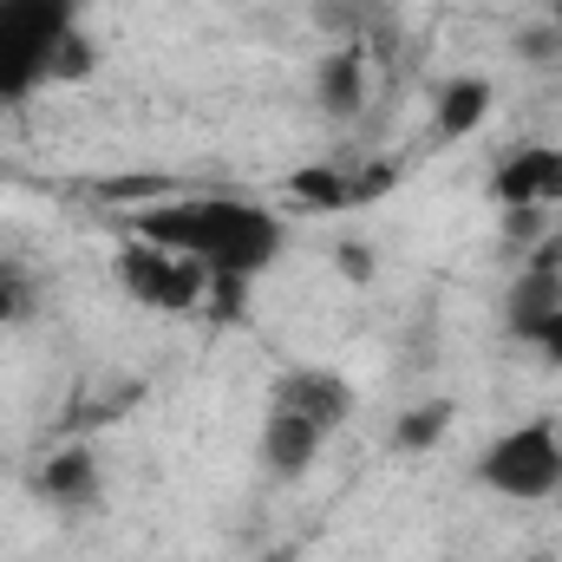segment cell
Instances as JSON below:
<instances>
[{"label": "cell", "instance_id": "1", "mask_svg": "<svg viewBox=\"0 0 562 562\" xmlns=\"http://www.w3.org/2000/svg\"><path fill=\"white\" fill-rule=\"evenodd\" d=\"M132 236L190 256L210 276V288H223V294L256 288L288 249L281 216L256 196H164L132 216Z\"/></svg>", "mask_w": 562, "mask_h": 562}, {"label": "cell", "instance_id": "2", "mask_svg": "<svg viewBox=\"0 0 562 562\" xmlns=\"http://www.w3.org/2000/svg\"><path fill=\"white\" fill-rule=\"evenodd\" d=\"M92 46L79 0H0V105H26L40 86L86 79Z\"/></svg>", "mask_w": 562, "mask_h": 562}, {"label": "cell", "instance_id": "3", "mask_svg": "<svg viewBox=\"0 0 562 562\" xmlns=\"http://www.w3.org/2000/svg\"><path fill=\"white\" fill-rule=\"evenodd\" d=\"M353 419V386L340 373H321V367H301L276 380V400L262 413V464L276 477H301L321 445L334 438V425Z\"/></svg>", "mask_w": 562, "mask_h": 562}, {"label": "cell", "instance_id": "4", "mask_svg": "<svg viewBox=\"0 0 562 562\" xmlns=\"http://www.w3.org/2000/svg\"><path fill=\"white\" fill-rule=\"evenodd\" d=\"M477 477L510 497V504H543L562 491V425L543 413V419H524L510 431H497L477 458Z\"/></svg>", "mask_w": 562, "mask_h": 562}, {"label": "cell", "instance_id": "5", "mask_svg": "<svg viewBox=\"0 0 562 562\" xmlns=\"http://www.w3.org/2000/svg\"><path fill=\"white\" fill-rule=\"evenodd\" d=\"M119 281H125V294L150 307V314H196L203 307V294H216L210 276L190 262V256H177V249H164V243H144L132 236L125 249H119Z\"/></svg>", "mask_w": 562, "mask_h": 562}, {"label": "cell", "instance_id": "6", "mask_svg": "<svg viewBox=\"0 0 562 562\" xmlns=\"http://www.w3.org/2000/svg\"><path fill=\"white\" fill-rule=\"evenodd\" d=\"M491 196L504 210H557L562 203V144H517L491 170Z\"/></svg>", "mask_w": 562, "mask_h": 562}, {"label": "cell", "instance_id": "7", "mask_svg": "<svg viewBox=\"0 0 562 562\" xmlns=\"http://www.w3.org/2000/svg\"><path fill=\"white\" fill-rule=\"evenodd\" d=\"M99 491H105V477H99V451H92V445H66V451H53V464L40 471V497L59 504V510H92Z\"/></svg>", "mask_w": 562, "mask_h": 562}, {"label": "cell", "instance_id": "8", "mask_svg": "<svg viewBox=\"0 0 562 562\" xmlns=\"http://www.w3.org/2000/svg\"><path fill=\"white\" fill-rule=\"evenodd\" d=\"M491 105H497V92H491V79H477V72H464V79H445L438 86V105H431V125H438V138H471L484 119H491Z\"/></svg>", "mask_w": 562, "mask_h": 562}, {"label": "cell", "instance_id": "9", "mask_svg": "<svg viewBox=\"0 0 562 562\" xmlns=\"http://www.w3.org/2000/svg\"><path fill=\"white\" fill-rule=\"evenodd\" d=\"M360 92H367V79H360V59H353V53H340V59L321 66V105H327L334 119H353V112H360Z\"/></svg>", "mask_w": 562, "mask_h": 562}, {"label": "cell", "instance_id": "10", "mask_svg": "<svg viewBox=\"0 0 562 562\" xmlns=\"http://www.w3.org/2000/svg\"><path fill=\"white\" fill-rule=\"evenodd\" d=\"M445 425H451V406H445V400H425L419 413H406V419H400V445H406V451H419V445H431Z\"/></svg>", "mask_w": 562, "mask_h": 562}, {"label": "cell", "instance_id": "11", "mask_svg": "<svg viewBox=\"0 0 562 562\" xmlns=\"http://www.w3.org/2000/svg\"><path fill=\"white\" fill-rule=\"evenodd\" d=\"M26 314V281H20V269L0 256V327H13Z\"/></svg>", "mask_w": 562, "mask_h": 562}, {"label": "cell", "instance_id": "12", "mask_svg": "<svg viewBox=\"0 0 562 562\" xmlns=\"http://www.w3.org/2000/svg\"><path fill=\"white\" fill-rule=\"evenodd\" d=\"M530 340H537V347L562 367V301L550 307V314H537V321H530Z\"/></svg>", "mask_w": 562, "mask_h": 562}, {"label": "cell", "instance_id": "13", "mask_svg": "<svg viewBox=\"0 0 562 562\" xmlns=\"http://www.w3.org/2000/svg\"><path fill=\"white\" fill-rule=\"evenodd\" d=\"M557 33H562V0H557Z\"/></svg>", "mask_w": 562, "mask_h": 562}]
</instances>
